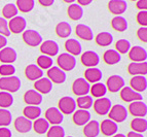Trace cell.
Returning <instances> with one entry per match:
<instances>
[{"label": "cell", "instance_id": "6da1fadb", "mask_svg": "<svg viewBox=\"0 0 147 137\" xmlns=\"http://www.w3.org/2000/svg\"><path fill=\"white\" fill-rule=\"evenodd\" d=\"M21 88V81L17 76H6L0 78V89L3 92L15 93Z\"/></svg>", "mask_w": 147, "mask_h": 137}, {"label": "cell", "instance_id": "7a4b0ae2", "mask_svg": "<svg viewBox=\"0 0 147 137\" xmlns=\"http://www.w3.org/2000/svg\"><path fill=\"white\" fill-rule=\"evenodd\" d=\"M58 65L59 68L63 71H71L76 66V59L72 55L68 53H63L60 56H58Z\"/></svg>", "mask_w": 147, "mask_h": 137}, {"label": "cell", "instance_id": "3957f363", "mask_svg": "<svg viewBox=\"0 0 147 137\" xmlns=\"http://www.w3.org/2000/svg\"><path fill=\"white\" fill-rule=\"evenodd\" d=\"M108 115H109V120L115 123H121L127 117V110L125 106L116 104L110 108Z\"/></svg>", "mask_w": 147, "mask_h": 137}, {"label": "cell", "instance_id": "277c9868", "mask_svg": "<svg viewBox=\"0 0 147 137\" xmlns=\"http://www.w3.org/2000/svg\"><path fill=\"white\" fill-rule=\"evenodd\" d=\"M76 108V102L72 97H63L59 101V108L58 109L61 111L63 115H70L75 111Z\"/></svg>", "mask_w": 147, "mask_h": 137}, {"label": "cell", "instance_id": "5b68a950", "mask_svg": "<svg viewBox=\"0 0 147 137\" xmlns=\"http://www.w3.org/2000/svg\"><path fill=\"white\" fill-rule=\"evenodd\" d=\"M23 39L26 44L30 47H37L42 42L41 35L35 30H26L23 32Z\"/></svg>", "mask_w": 147, "mask_h": 137}, {"label": "cell", "instance_id": "8992f818", "mask_svg": "<svg viewBox=\"0 0 147 137\" xmlns=\"http://www.w3.org/2000/svg\"><path fill=\"white\" fill-rule=\"evenodd\" d=\"M111 108V101L106 97L98 98L97 100L94 102V109L98 115H104L109 113Z\"/></svg>", "mask_w": 147, "mask_h": 137}, {"label": "cell", "instance_id": "52a82bcc", "mask_svg": "<svg viewBox=\"0 0 147 137\" xmlns=\"http://www.w3.org/2000/svg\"><path fill=\"white\" fill-rule=\"evenodd\" d=\"M26 26H27V22H26V20L24 19L23 17H17L12 18L10 20L9 22H8V29H9L10 33H21V32L25 31L26 29Z\"/></svg>", "mask_w": 147, "mask_h": 137}, {"label": "cell", "instance_id": "ba28073f", "mask_svg": "<svg viewBox=\"0 0 147 137\" xmlns=\"http://www.w3.org/2000/svg\"><path fill=\"white\" fill-rule=\"evenodd\" d=\"M40 52L44 56L54 57L59 53V44L54 40H45L40 45Z\"/></svg>", "mask_w": 147, "mask_h": 137}, {"label": "cell", "instance_id": "9c48e42d", "mask_svg": "<svg viewBox=\"0 0 147 137\" xmlns=\"http://www.w3.org/2000/svg\"><path fill=\"white\" fill-rule=\"evenodd\" d=\"M81 63L84 64V66L93 68V67L97 66L100 62V58H99L98 54L95 53L94 51H86L84 52L82 56H81Z\"/></svg>", "mask_w": 147, "mask_h": 137}, {"label": "cell", "instance_id": "30bf717a", "mask_svg": "<svg viewBox=\"0 0 147 137\" xmlns=\"http://www.w3.org/2000/svg\"><path fill=\"white\" fill-rule=\"evenodd\" d=\"M123 87H125V79L121 76L111 75L107 79L106 88L110 91V92H112V93H116V92L121 90Z\"/></svg>", "mask_w": 147, "mask_h": 137}, {"label": "cell", "instance_id": "8fae6325", "mask_svg": "<svg viewBox=\"0 0 147 137\" xmlns=\"http://www.w3.org/2000/svg\"><path fill=\"white\" fill-rule=\"evenodd\" d=\"M90 85L84 78H77L72 85L73 93L77 96H86L90 92Z\"/></svg>", "mask_w": 147, "mask_h": 137}, {"label": "cell", "instance_id": "7c38bea8", "mask_svg": "<svg viewBox=\"0 0 147 137\" xmlns=\"http://www.w3.org/2000/svg\"><path fill=\"white\" fill-rule=\"evenodd\" d=\"M63 113L60 111L57 107H49L45 111V120L49 123L57 126L63 122Z\"/></svg>", "mask_w": 147, "mask_h": 137}, {"label": "cell", "instance_id": "4fadbf2b", "mask_svg": "<svg viewBox=\"0 0 147 137\" xmlns=\"http://www.w3.org/2000/svg\"><path fill=\"white\" fill-rule=\"evenodd\" d=\"M47 76L49 81L55 83H63L66 81V73L57 66H53L49 69Z\"/></svg>", "mask_w": 147, "mask_h": 137}, {"label": "cell", "instance_id": "5bb4252c", "mask_svg": "<svg viewBox=\"0 0 147 137\" xmlns=\"http://www.w3.org/2000/svg\"><path fill=\"white\" fill-rule=\"evenodd\" d=\"M131 115L137 117H144L147 115V106L143 101H134L129 106Z\"/></svg>", "mask_w": 147, "mask_h": 137}, {"label": "cell", "instance_id": "9a60e30c", "mask_svg": "<svg viewBox=\"0 0 147 137\" xmlns=\"http://www.w3.org/2000/svg\"><path fill=\"white\" fill-rule=\"evenodd\" d=\"M120 97L125 102H134V101H142V96L140 93H137L130 87H123L120 90Z\"/></svg>", "mask_w": 147, "mask_h": 137}, {"label": "cell", "instance_id": "2e32d148", "mask_svg": "<svg viewBox=\"0 0 147 137\" xmlns=\"http://www.w3.org/2000/svg\"><path fill=\"white\" fill-rule=\"evenodd\" d=\"M129 58L133 62L139 63V62H145L147 58V52L141 47H134L129 52Z\"/></svg>", "mask_w": 147, "mask_h": 137}, {"label": "cell", "instance_id": "e0dca14e", "mask_svg": "<svg viewBox=\"0 0 147 137\" xmlns=\"http://www.w3.org/2000/svg\"><path fill=\"white\" fill-rule=\"evenodd\" d=\"M127 71H129V73L134 76H145L147 73V63L146 62H139V63L132 62L127 67Z\"/></svg>", "mask_w": 147, "mask_h": 137}, {"label": "cell", "instance_id": "ac0fdd59", "mask_svg": "<svg viewBox=\"0 0 147 137\" xmlns=\"http://www.w3.org/2000/svg\"><path fill=\"white\" fill-rule=\"evenodd\" d=\"M24 101L32 106L39 105L42 102V96L35 90H28L24 95Z\"/></svg>", "mask_w": 147, "mask_h": 137}, {"label": "cell", "instance_id": "d6986e66", "mask_svg": "<svg viewBox=\"0 0 147 137\" xmlns=\"http://www.w3.org/2000/svg\"><path fill=\"white\" fill-rule=\"evenodd\" d=\"M127 2L125 0H111L108 3V8L113 15H123L127 10Z\"/></svg>", "mask_w": 147, "mask_h": 137}, {"label": "cell", "instance_id": "ffe728a7", "mask_svg": "<svg viewBox=\"0 0 147 137\" xmlns=\"http://www.w3.org/2000/svg\"><path fill=\"white\" fill-rule=\"evenodd\" d=\"M25 75L30 81H38L42 77L43 72L39 67L35 64H30L25 69Z\"/></svg>", "mask_w": 147, "mask_h": 137}, {"label": "cell", "instance_id": "44dd1931", "mask_svg": "<svg viewBox=\"0 0 147 137\" xmlns=\"http://www.w3.org/2000/svg\"><path fill=\"white\" fill-rule=\"evenodd\" d=\"M130 83H131V87H132L131 89L134 90L135 92H137V93L143 92L147 88V79L145 76L142 75H137L132 77Z\"/></svg>", "mask_w": 147, "mask_h": 137}, {"label": "cell", "instance_id": "7402d4cb", "mask_svg": "<svg viewBox=\"0 0 147 137\" xmlns=\"http://www.w3.org/2000/svg\"><path fill=\"white\" fill-rule=\"evenodd\" d=\"M117 124L115 122H113V121L109 120V119L104 120L100 126V131H102V133L104 135H106V136H112V135H114L117 132Z\"/></svg>", "mask_w": 147, "mask_h": 137}, {"label": "cell", "instance_id": "603a6c76", "mask_svg": "<svg viewBox=\"0 0 147 137\" xmlns=\"http://www.w3.org/2000/svg\"><path fill=\"white\" fill-rule=\"evenodd\" d=\"M34 88L36 89V92L41 94L49 93L53 89V83L47 77H41L40 79L35 81Z\"/></svg>", "mask_w": 147, "mask_h": 137}, {"label": "cell", "instance_id": "cb8c5ba5", "mask_svg": "<svg viewBox=\"0 0 147 137\" xmlns=\"http://www.w3.org/2000/svg\"><path fill=\"white\" fill-rule=\"evenodd\" d=\"M91 120V113L88 110L78 109L76 110L73 115V122L77 126H84L86 125Z\"/></svg>", "mask_w": 147, "mask_h": 137}, {"label": "cell", "instance_id": "d4e9b609", "mask_svg": "<svg viewBox=\"0 0 147 137\" xmlns=\"http://www.w3.org/2000/svg\"><path fill=\"white\" fill-rule=\"evenodd\" d=\"M17 60V52L11 47H4L0 51V61L5 64H11Z\"/></svg>", "mask_w": 147, "mask_h": 137}, {"label": "cell", "instance_id": "484cf974", "mask_svg": "<svg viewBox=\"0 0 147 137\" xmlns=\"http://www.w3.org/2000/svg\"><path fill=\"white\" fill-rule=\"evenodd\" d=\"M15 128L18 132L28 133L32 128V122L25 117H19L15 121Z\"/></svg>", "mask_w": 147, "mask_h": 137}, {"label": "cell", "instance_id": "4316f807", "mask_svg": "<svg viewBox=\"0 0 147 137\" xmlns=\"http://www.w3.org/2000/svg\"><path fill=\"white\" fill-rule=\"evenodd\" d=\"M65 49L68 52V54L72 55V56H78L81 53V44L79 41H77L76 39H68L65 42Z\"/></svg>", "mask_w": 147, "mask_h": 137}, {"label": "cell", "instance_id": "83f0119b", "mask_svg": "<svg viewBox=\"0 0 147 137\" xmlns=\"http://www.w3.org/2000/svg\"><path fill=\"white\" fill-rule=\"evenodd\" d=\"M76 35L84 40H92L94 38L92 29L84 24H79L76 26Z\"/></svg>", "mask_w": 147, "mask_h": 137}, {"label": "cell", "instance_id": "f1b7e54d", "mask_svg": "<svg viewBox=\"0 0 147 137\" xmlns=\"http://www.w3.org/2000/svg\"><path fill=\"white\" fill-rule=\"evenodd\" d=\"M84 133L86 137H97L100 133V125L97 121H91L84 126Z\"/></svg>", "mask_w": 147, "mask_h": 137}, {"label": "cell", "instance_id": "f546056e", "mask_svg": "<svg viewBox=\"0 0 147 137\" xmlns=\"http://www.w3.org/2000/svg\"><path fill=\"white\" fill-rule=\"evenodd\" d=\"M84 76H86V81H90V83H99V81H101V78H102V72H101L100 69L98 68H88L84 72Z\"/></svg>", "mask_w": 147, "mask_h": 137}, {"label": "cell", "instance_id": "4dcf8cb0", "mask_svg": "<svg viewBox=\"0 0 147 137\" xmlns=\"http://www.w3.org/2000/svg\"><path fill=\"white\" fill-rule=\"evenodd\" d=\"M68 16L70 19L74 20V21H77V20H80L84 16V9L80 5H78L77 3H72V4L69 5L68 7Z\"/></svg>", "mask_w": 147, "mask_h": 137}, {"label": "cell", "instance_id": "1f68e13d", "mask_svg": "<svg viewBox=\"0 0 147 137\" xmlns=\"http://www.w3.org/2000/svg\"><path fill=\"white\" fill-rule=\"evenodd\" d=\"M23 113H24V117L28 120H37L39 117V115H41V108L38 107V106L29 105L24 108Z\"/></svg>", "mask_w": 147, "mask_h": 137}, {"label": "cell", "instance_id": "d6a6232c", "mask_svg": "<svg viewBox=\"0 0 147 137\" xmlns=\"http://www.w3.org/2000/svg\"><path fill=\"white\" fill-rule=\"evenodd\" d=\"M72 32L71 26L69 25V23L67 22H61L57 25L56 27V33L57 35L61 38H67L70 36Z\"/></svg>", "mask_w": 147, "mask_h": 137}, {"label": "cell", "instance_id": "836d02e7", "mask_svg": "<svg viewBox=\"0 0 147 137\" xmlns=\"http://www.w3.org/2000/svg\"><path fill=\"white\" fill-rule=\"evenodd\" d=\"M103 60L106 64L114 65L120 61V55L118 54L115 50H108L104 53Z\"/></svg>", "mask_w": 147, "mask_h": 137}, {"label": "cell", "instance_id": "e575fe53", "mask_svg": "<svg viewBox=\"0 0 147 137\" xmlns=\"http://www.w3.org/2000/svg\"><path fill=\"white\" fill-rule=\"evenodd\" d=\"M111 26L114 30L118 32H123L127 29V20L121 16H116L115 18H113L111 21Z\"/></svg>", "mask_w": 147, "mask_h": 137}, {"label": "cell", "instance_id": "d590c367", "mask_svg": "<svg viewBox=\"0 0 147 137\" xmlns=\"http://www.w3.org/2000/svg\"><path fill=\"white\" fill-rule=\"evenodd\" d=\"M131 127L134 130V132L141 133L145 132L147 130V121L143 117H136L131 123Z\"/></svg>", "mask_w": 147, "mask_h": 137}, {"label": "cell", "instance_id": "8d00e7d4", "mask_svg": "<svg viewBox=\"0 0 147 137\" xmlns=\"http://www.w3.org/2000/svg\"><path fill=\"white\" fill-rule=\"evenodd\" d=\"M96 42L101 47H108L113 41V36L109 32H101L96 36Z\"/></svg>", "mask_w": 147, "mask_h": 137}, {"label": "cell", "instance_id": "74e56055", "mask_svg": "<svg viewBox=\"0 0 147 137\" xmlns=\"http://www.w3.org/2000/svg\"><path fill=\"white\" fill-rule=\"evenodd\" d=\"M34 131L38 134H44L49 129V123L45 119H37L33 124Z\"/></svg>", "mask_w": 147, "mask_h": 137}, {"label": "cell", "instance_id": "f35d334b", "mask_svg": "<svg viewBox=\"0 0 147 137\" xmlns=\"http://www.w3.org/2000/svg\"><path fill=\"white\" fill-rule=\"evenodd\" d=\"M90 91H91L92 95H93L94 97L102 98L106 93H107V88H106V86L104 85V83H94L93 87L90 89Z\"/></svg>", "mask_w": 147, "mask_h": 137}, {"label": "cell", "instance_id": "ab89813d", "mask_svg": "<svg viewBox=\"0 0 147 137\" xmlns=\"http://www.w3.org/2000/svg\"><path fill=\"white\" fill-rule=\"evenodd\" d=\"M35 1L34 0H18L17 1V8L20 9L22 12H29L34 8Z\"/></svg>", "mask_w": 147, "mask_h": 137}, {"label": "cell", "instance_id": "60d3db41", "mask_svg": "<svg viewBox=\"0 0 147 137\" xmlns=\"http://www.w3.org/2000/svg\"><path fill=\"white\" fill-rule=\"evenodd\" d=\"M2 15L5 19H10L17 17L18 15V8L16 6V4L13 3H7L4 5V7L2 9Z\"/></svg>", "mask_w": 147, "mask_h": 137}, {"label": "cell", "instance_id": "b9f144b4", "mask_svg": "<svg viewBox=\"0 0 147 137\" xmlns=\"http://www.w3.org/2000/svg\"><path fill=\"white\" fill-rule=\"evenodd\" d=\"M13 103V97L10 93L7 92H0V107L3 109L6 107H9Z\"/></svg>", "mask_w": 147, "mask_h": 137}, {"label": "cell", "instance_id": "7bdbcfd3", "mask_svg": "<svg viewBox=\"0 0 147 137\" xmlns=\"http://www.w3.org/2000/svg\"><path fill=\"white\" fill-rule=\"evenodd\" d=\"M77 103V106H78L80 109H88L91 108L93 105V98L90 97V96H80V97L77 98V101H75Z\"/></svg>", "mask_w": 147, "mask_h": 137}, {"label": "cell", "instance_id": "ee69618b", "mask_svg": "<svg viewBox=\"0 0 147 137\" xmlns=\"http://www.w3.org/2000/svg\"><path fill=\"white\" fill-rule=\"evenodd\" d=\"M53 64H54L53 58L49 56L42 55L37 58V66L40 69H49L51 67H53Z\"/></svg>", "mask_w": 147, "mask_h": 137}, {"label": "cell", "instance_id": "f6af8a7d", "mask_svg": "<svg viewBox=\"0 0 147 137\" xmlns=\"http://www.w3.org/2000/svg\"><path fill=\"white\" fill-rule=\"evenodd\" d=\"M116 50L118 54H127V52L131 50V43L130 41H127V39H119L115 44Z\"/></svg>", "mask_w": 147, "mask_h": 137}, {"label": "cell", "instance_id": "bcb514c9", "mask_svg": "<svg viewBox=\"0 0 147 137\" xmlns=\"http://www.w3.org/2000/svg\"><path fill=\"white\" fill-rule=\"evenodd\" d=\"M12 120L11 113L10 111H8L7 109H0V126L1 127H5V126L10 125Z\"/></svg>", "mask_w": 147, "mask_h": 137}, {"label": "cell", "instance_id": "7dc6e473", "mask_svg": "<svg viewBox=\"0 0 147 137\" xmlns=\"http://www.w3.org/2000/svg\"><path fill=\"white\" fill-rule=\"evenodd\" d=\"M47 137H65V130L59 125L53 126L47 131Z\"/></svg>", "mask_w": 147, "mask_h": 137}, {"label": "cell", "instance_id": "c3c4849f", "mask_svg": "<svg viewBox=\"0 0 147 137\" xmlns=\"http://www.w3.org/2000/svg\"><path fill=\"white\" fill-rule=\"evenodd\" d=\"M16 72V68L13 65L11 64H3L0 66V74L3 76V77H6V76H12Z\"/></svg>", "mask_w": 147, "mask_h": 137}, {"label": "cell", "instance_id": "681fc988", "mask_svg": "<svg viewBox=\"0 0 147 137\" xmlns=\"http://www.w3.org/2000/svg\"><path fill=\"white\" fill-rule=\"evenodd\" d=\"M0 35L7 37L10 35V31L8 29V22L3 18H0Z\"/></svg>", "mask_w": 147, "mask_h": 137}, {"label": "cell", "instance_id": "f907efd6", "mask_svg": "<svg viewBox=\"0 0 147 137\" xmlns=\"http://www.w3.org/2000/svg\"><path fill=\"white\" fill-rule=\"evenodd\" d=\"M137 22L139 23L142 27H146V25H147V12L146 10H142V12H138Z\"/></svg>", "mask_w": 147, "mask_h": 137}, {"label": "cell", "instance_id": "816d5d0a", "mask_svg": "<svg viewBox=\"0 0 147 137\" xmlns=\"http://www.w3.org/2000/svg\"><path fill=\"white\" fill-rule=\"evenodd\" d=\"M137 35L140 40H142L143 42H146L147 41V28L146 27L139 28L137 31Z\"/></svg>", "mask_w": 147, "mask_h": 137}, {"label": "cell", "instance_id": "f5cc1de1", "mask_svg": "<svg viewBox=\"0 0 147 137\" xmlns=\"http://www.w3.org/2000/svg\"><path fill=\"white\" fill-rule=\"evenodd\" d=\"M0 137H11V131L5 127L0 128Z\"/></svg>", "mask_w": 147, "mask_h": 137}, {"label": "cell", "instance_id": "db71d44e", "mask_svg": "<svg viewBox=\"0 0 147 137\" xmlns=\"http://www.w3.org/2000/svg\"><path fill=\"white\" fill-rule=\"evenodd\" d=\"M137 7L140 9V12H142V10H146L147 8V1L146 0H139L137 1Z\"/></svg>", "mask_w": 147, "mask_h": 137}, {"label": "cell", "instance_id": "11a10c76", "mask_svg": "<svg viewBox=\"0 0 147 137\" xmlns=\"http://www.w3.org/2000/svg\"><path fill=\"white\" fill-rule=\"evenodd\" d=\"M6 43H7V39H6V37L0 35V51H1L2 49H4Z\"/></svg>", "mask_w": 147, "mask_h": 137}, {"label": "cell", "instance_id": "9f6ffc18", "mask_svg": "<svg viewBox=\"0 0 147 137\" xmlns=\"http://www.w3.org/2000/svg\"><path fill=\"white\" fill-rule=\"evenodd\" d=\"M39 3L43 6H51L54 4V0H40Z\"/></svg>", "mask_w": 147, "mask_h": 137}, {"label": "cell", "instance_id": "6f0895ef", "mask_svg": "<svg viewBox=\"0 0 147 137\" xmlns=\"http://www.w3.org/2000/svg\"><path fill=\"white\" fill-rule=\"evenodd\" d=\"M127 137H143L142 134L137 132H134V131H131V132L127 133Z\"/></svg>", "mask_w": 147, "mask_h": 137}, {"label": "cell", "instance_id": "680465c9", "mask_svg": "<svg viewBox=\"0 0 147 137\" xmlns=\"http://www.w3.org/2000/svg\"><path fill=\"white\" fill-rule=\"evenodd\" d=\"M77 4L78 5H88V4H90V3H92V1L91 0H78V1H77Z\"/></svg>", "mask_w": 147, "mask_h": 137}, {"label": "cell", "instance_id": "91938a15", "mask_svg": "<svg viewBox=\"0 0 147 137\" xmlns=\"http://www.w3.org/2000/svg\"><path fill=\"white\" fill-rule=\"evenodd\" d=\"M113 137H127L125 135L121 134V133H118V134H115V135H113Z\"/></svg>", "mask_w": 147, "mask_h": 137}, {"label": "cell", "instance_id": "94428289", "mask_svg": "<svg viewBox=\"0 0 147 137\" xmlns=\"http://www.w3.org/2000/svg\"><path fill=\"white\" fill-rule=\"evenodd\" d=\"M68 137H72V136H68Z\"/></svg>", "mask_w": 147, "mask_h": 137}]
</instances>
